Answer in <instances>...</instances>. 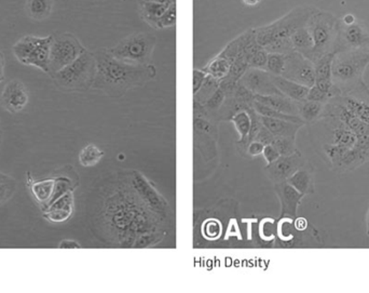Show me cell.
Masks as SVG:
<instances>
[{
    "mask_svg": "<svg viewBox=\"0 0 369 293\" xmlns=\"http://www.w3.org/2000/svg\"><path fill=\"white\" fill-rule=\"evenodd\" d=\"M368 65L369 47L336 51L331 65V75L333 83L339 94L345 93L363 83Z\"/></svg>",
    "mask_w": 369,
    "mask_h": 293,
    "instance_id": "3957f363",
    "label": "cell"
},
{
    "mask_svg": "<svg viewBox=\"0 0 369 293\" xmlns=\"http://www.w3.org/2000/svg\"><path fill=\"white\" fill-rule=\"evenodd\" d=\"M1 142H3V128H1V119H0V146H1Z\"/></svg>",
    "mask_w": 369,
    "mask_h": 293,
    "instance_id": "7dc6e473",
    "label": "cell"
},
{
    "mask_svg": "<svg viewBox=\"0 0 369 293\" xmlns=\"http://www.w3.org/2000/svg\"><path fill=\"white\" fill-rule=\"evenodd\" d=\"M366 234L369 236V208L366 215Z\"/></svg>",
    "mask_w": 369,
    "mask_h": 293,
    "instance_id": "bcb514c9",
    "label": "cell"
},
{
    "mask_svg": "<svg viewBox=\"0 0 369 293\" xmlns=\"http://www.w3.org/2000/svg\"><path fill=\"white\" fill-rule=\"evenodd\" d=\"M264 49L268 53L284 54V56L295 51L291 38L276 39V41H272L269 45L266 46Z\"/></svg>",
    "mask_w": 369,
    "mask_h": 293,
    "instance_id": "e575fe53",
    "label": "cell"
},
{
    "mask_svg": "<svg viewBox=\"0 0 369 293\" xmlns=\"http://www.w3.org/2000/svg\"><path fill=\"white\" fill-rule=\"evenodd\" d=\"M241 85L244 86L255 96H270V94H280L278 88L272 81L271 74L265 70L249 68L239 81Z\"/></svg>",
    "mask_w": 369,
    "mask_h": 293,
    "instance_id": "5bb4252c",
    "label": "cell"
},
{
    "mask_svg": "<svg viewBox=\"0 0 369 293\" xmlns=\"http://www.w3.org/2000/svg\"><path fill=\"white\" fill-rule=\"evenodd\" d=\"M242 3L247 7H255L261 3V0H242Z\"/></svg>",
    "mask_w": 369,
    "mask_h": 293,
    "instance_id": "f6af8a7d",
    "label": "cell"
},
{
    "mask_svg": "<svg viewBox=\"0 0 369 293\" xmlns=\"http://www.w3.org/2000/svg\"><path fill=\"white\" fill-rule=\"evenodd\" d=\"M232 62L229 58H225L222 54L218 53L215 58H212L207 66L203 68L205 73L209 76L214 77L218 81H223L232 68Z\"/></svg>",
    "mask_w": 369,
    "mask_h": 293,
    "instance_id": "484cf974",
    "label": "cell"
},
{
    "mask_svg": "<svg viewBox=\"0 0 369 293\" xmlns=\"http://www.w3.org/2000/svg\"><path fill=\"white\" fill-rule=\"evenodd\" d=\"M218 88H219V81L214 78V77L207 75L200 89L198 90L197 93L194 94V102H197V103L201 104V106H204L207 100L215 93Z\"/></svg>",
    "mask_w": 369,
    "mask_h": 293,
    "instance_id": "4dcf8cb0",
    "label": "cell"
},
{
    "mask_svg": "<svg viewBox=\"0 0 369 293\" xmlns=\"http://www.w3.org/2000/svg\"><path fill=\"white\" fill-rule=\"evenodd\" d=\"M104 152L94 144H88L79 154V161L83 167H94L102 160Z\"/></svg>",
    "mask_w": 369,
    "mask_h": 293,
    "instance_id": "f1b7e54d",
    "label": "cell"
},
{
    "mask_svg": "<svg viewBox=\"0 0 369 293\" xmlns=\"http://www.w3.org/2000/svg\"><path fill=\"white\" fill-rule=\"evenodd\" d=\"M268 52L264 48L258 50L251 60H249V68H257V70H266L267 65Z\"/></svg>",
    "mask_w": 369,
    "mask_h": 293,
    "instance_id": "8d00e7d4",
    "label": "cell"
},
{
    "mask_svg": "<svg viewBox=\"0 0 369 293\" xmlns=\"http://www.w3.org/2000/svg\"><path fill=\"white\" fill-rule=\"evenodd\" d=\"M282 77L311 88L316 83L314 63L299 52H291L285 56V66Z\"/></svg>",
    "mask_w": 369,
    "mask_h": 293,
    "instance_id": "8fae6325",
    "label": "cell"
},
{
    "mask_svg": "<svg viewBox=\"0 0 369 293\" xmlns=\"http://www.w3.org/2000/svg\"><path fill=\"white\" fill-rule=\"evenodd\" d=\"M318 123L324 135L323 154L335 173H350L369 160V142L360 139L341 119L322 117Z\"/></svg>",
    "mask_w": 369,
    "mask_h": 293,
    "instance_id": "6da1fadb",
    "label": "cell"
},
{
    "mask_svg": "<svg viewBox=\"0 0 369 293\" xmlns=\"http://www.w3.org/2000/svg\"><path fill=\"white\" fill-rule=\"evenodd\" d=\"M52 6V0H28L26 4L27 14L33 20H46L51 14Z\"/></svg>",
    "mask_w": 369,
    "mask_h": 293,
    "instance_id": "4316f807",
    "label": "cell"
},
{
    "mask_svg": "<svg viewBox=\"0 0 369 293\" xmlns=\"http://www.w3.org/2000/svg\"><path fill=\"white\" fill-rule=\"evenodd\" d=\"M255 101L265 104L274 110L284 114L298 116V102L289 99L284 94H270V96H255ZM299 117V116H298Z\"/></svg>",
    "mask_w": 369,
    "mask_h": 293,
    "instance_id": "ac0fdd59",
    "label": "cell"
},
{
    "mask_svg": "<svg viewBox=\"0 0 369 293\" xmlns=\"http://www.w3.org/2000/svg\"><path fill=\"white\" fill-rule=\"evenodd\" d=\"M337 99L348 108L354 116L369 125V88L365 81L349 91L337 96Z\"/></svg>",
    "mask_w": 369,
    "mask_h": 293,
    "instance_id": "4fadbf2b",
    "label": "cell"
},
{
    "mask_svg": "<svg viewBox=\"0 0 369 293\" xmlns=\"http://www.w3.org/2000/svg\"><path fill=\"white\" fill-rule=\"evenodd\" d=\"M156 43L154 35L140 31L129 35L108 50L113 56L128 64L150 65Z\"/></svg>",
    "mask_w": 369,
    "mask_h": 293,
    "instance_id": "52a82bcc",
    "label": "cell"
},
{
    "mask_svg": "<svg viewBox=\"0 0 369 293\" xmlns=\"http://www.w3.org/2000/svg\"><path fill=\"white\" fill-rule=\"evenodd\" d=\"M264 148H265V145L261 143V142L251 141V143L247 145L246 152L247 154L251 155V156H259V155L263 154Z\"/></svg>",
    "mask_w": 369,
    "mask_h": 293,
    "instance_id": "b9f144b4",
    "label": "cell"
},
{
    "mask_svg": "<svg viewBox=\"0 0 369 293\" xmlns=\"http://www.w3.org/2000/svg\"><path fill=\"white\" fill-rule=\"evenodd\" d=\"M285 66L284 54L268 53L267 65L266 70L274 76H282Z\"/></svg>",
    "mask_w": 369,
    "mask_h": 293,
    "instance_id": "d6a6232c",
    "label": "cell"
},
{
    "mask_svg": "<svg viewBox=\"0 0 369 293\" xmlns=\"http://www.w3.org/2000/svg\"><path fill=\"white\" fill-rule=\"evenodd\" d=\"M60 249H79L81 248L80 245L75 240H64L58 245Z\"/></svg>",
    "mask_w": 369,
    "mask_h": 293,
    "instance_id": "7bdbcfd3",
    "label": "cell"
},
{
    "mask_svg": "<svg viewBox=\"0 0 369 293\" xmlns=\"http://www.w3.org/2000/svg\"><path fill=\"white\" fill-rule=\"evenodd\" d=\"M272 81L276 87L278 88L281 93L286 96L289 99L296 102H303L307 100L309 88L295 81H289L282 76H274L271 75Z\"/></svg>",
    "mask_w": 369,
    "mask_h": 293,
    "instance_id": "ffe728a7",
    "label": "cell"
},
{
    "mask_svg": "<svg viewBox=\"0 0 369 293\" xmlns=\"http://www.w3.org/2000/svg\"><path fill=\"white\" fill-rule=\"evenodd\" d=\"M286 182L291 184L295 190H298L303 196L313 194L314 190H316L313 173H312L309 164L297 170Z\"/></svg>",
    "mask_w": 369,
    "mask_h": 293,
    "instance_id": "44dd1931",
    "label": "cell"
},
{
    "mask_svg": "<svg viewBox=\"0 0 369 293\" xmlns=\"http://www.w3.org/2000/svg\"><path fill=\"white\" fill-rule=\"evenodd\" d=\"M272 145L278 150L281 156H289L298 150H297L296 139H291V138H274Z\"/></svg>",
    "mask_w": 369,
    "mask_h": 293,
    "instance_id": "836d02e7",
    "label": "cell"
},
{
    "mask_svg": "<svg viewBox=\"0 0 369 293\" xmlns=\"http://www.w3.org/2000/svg\"><path fill=\"white\" fill-rule=\"evenodd\" d=\"M240 135V141L238 144H242L243 148H246L247 137H249V130H251V116L247 110H241L237 113L232 120Z\"/></svg>",
    "mask_w": 369,
    "mask_h": 293,
    "instance_id": "83f0119b",
    "label": "cell"
},
{
    "mask_svg": "<svg viewBox=\"0 0 369 293\" xmlns=\"http://www.w3.org/2000/svg\"><path fill=\"white\" fill-rule=\"evenodd\" d=\"M253 108L256 110V113H257L258 115H261V116L283 119V120L303 123V125H305V123L301 120V117L284 114V113L279 112V110H274V108H269V106H265V104L259 103V102L257 101L254 102Z\"/></svg>",
    "mask_w": 369,
    "mask_h": 293,
    "instance_id": "f546056e",
    "label": "cell"
},
{
    "mask_svg": "<svg viewBox=\"0 0 369 293\" xmlns=\"http://www.w3.org/2000/svg\"><path fill=\"white\" fill-rule=\"evenodd\" d=\"M316 9V8L312 6H301L293 8L289 14L270 24L255 27L254 33L256 41L261 47L265 48L276 39L291 38V35L297 29L308 24L310 16Z\"/></svg>",
    "mask_w": 369,
    "mask_h": 293,
    "instance_id": "5b68a950",
    "label": "cell"
},
{
    "mask_svg": "<svg viewBox=\"0 0 369 293\" xmlns=\"http://www.w3.org/2000/svg\"><path fill=\"white\" fill-rule=\"evenodd\" d=\"M73 212V190L65 192L58 200H54L45 210L43 217L53 223H62L67 221Z\"/></svg>",
    "mask_w": 369,
    "mask_h": 293,
    "instance_id": "e0dca14e",
    "label": "cell"
},
{
    "mask_svg": "<svg viewBox=\"0 0 369 293\" xmlns=\"http://www.w3.org/2000/svg\"><path fill=\"white\" fill-rule=\"evenodd\" d=\"M308 163L299 150L289 156H280L272 164L267 165L265 168L266 175L270 181L274 184L287 181L293 173L303 167L307 166Z\"/></svg>",
    "mask_w": 369,
    "mask_h": 293,
    "instance_id": "7c38bea8",
    "label": "cell"
},
{
    "mask_svg": "<svg viewBox=\"0 0 369 293\" xmlns=\"http://www.w3.org/2000/svg\"><path fill=\"white\" fill-rule=\"evenodd\" d=\"M369 47V26L347 14L341 19L336 51Z\"/></svg>",
    "mask_w": 369,
    "mask_h": 293,
    "instance_id": "30bf717a",
    "label": "cell"
},
{
    "mask_svg": "<svg viewBox=\"0 0 369 293\" xmlns=\"http://www.w3.org/2000/svg\"><path fill=\"white\" fill-rule=\"evenodd\" d=\"M51 43L52 36L38 37L27 35L14 43L12 51L19 62L28 66H35L49 74Z\"/></svg>",
    "mask_w": 369,
    "mask_h": 293,
    "instance_id": "ba28073f",
    "label": "cell"
},
{
    "mask_svg": "<svg viewBox=\"0 0 369 293\" xmlns=\"http://www.w3.org/2000/svg\"><path fill=\"white\" fill-rule=\"evenodd\" d=\"M274 190L280 200L281 217L296 219L298 217L299 206L305 196L286 181L274 184Z\"/></svg>",
    "mask_w": 369,
    "mask_h": 293,
    "instance_id": "2e32d148",
    "label": "cell"
},
{
    "mask_svg": "<svg viewBox=\"0 0 369 293\" xmlns=\"http://www.w3.org/2000/svg\"><path fill=\"white\" fill-rule=\"evenodd\" d=\"M93 54L96 75L92 88L112 98H120L130 90L142 87L156 77L154 65L128 64L113 56L108 48H100Z\"/></svg>",
    "mask_w": 369,
    "mask_h": 293,
    "instance_id": "7a4b0ae2",
    "label": "cell"
},
{
    "mask_svg": "<svg viewBox=\"0 0 369 293\" xmlns=\"http://www.w3.org/2000/svg\"><path fill=\"white\" fill-rule=\"evenodd\" d=\"M324 106L325 104L320 102L310 101V100L298 102V116L305 125H314L320 120Z\"/></svg>",
    "mask_w": 369,
    "mask_h": 293,
    "instance_id": "d4e9b609",
    "label": "cell"
},
{
    "mask_svg": "<svg viewBox=\"0 0 369 293\" xmlns=\"http://www.w3.org/2000/svg\"><path fill=\"white\" fill-rule=\"evenodd\" d=\"M291 41L293 43V50L303 54L306 58H309L313 49V38L307 25L297 29L291 36Z\"/></svg>",
    "mask_w": 369,
    "mask_h": 293,
    "instance_id": "603a6c76",
    "label": "cell"
},
{
    "mask_svg": "<svg viewBox=\"0 0 369 293\" xmlns=\"http://www.w3.org/2000/svg\"><path fill=\"white\" fill-rule=\"evenodd\" d=\"M274 138L276 137L263 125V127L259 130V133H257L254 141L261 142L264 145H269V144H272V142H274Z\"/></svg>",
    "mask_w": 369,
    "mask_h": 293,
    "instance_id": "f35d334b",
    "label": "cell"
},
{
    "mask_svg": "<svg viewBox=\"0 0 369 293\" xmlns=\"http://www.w3.org/2000/svg\"><path fill=\"white\" fill-rule=\"evenodd\" d=\"M207 74L203 70H194V94L198 92L200 89L202 83H204L205 78H207Z\"/></svg>",
    "mask_w": 369,
    "mask_h": 293,
    "instance_id": "60d3db41",
    "label": "cell"
},
{
    "mask_svg": "<svg viewBox=\"0 0 369 293\" xmlns=\"http://www.w3.org/2000/svg\"><path fill=\"white\" fill-rule=\"evenodd\" d=\"M261 117V123L276 138H291L296 139L297 133L303 127V123H291L283 119Z\"/></svg>",
    "mask_w": 369,
    "mask_h": 293,
    "instance_id": "d6986e66",
    "label": "cell"
},
{
    "mask_svg": "<svg viewBox=\"0 0 369 293\" xmlns=\"http://www.w3.org/2000/svg\"><path fill=\"white\" fill-rule=\"evenodd\" d=\"M56 179L43 180V181L33 182L31 192L35 196L36 200L47 209L51 204L53 198L54 190H56Z\"/></svg>",
    "mask_w": 369,
    "mask_h": 293,
    "instance_id": "7402d4cb",
    "label": "cell"
},
{
    "mask_svg": "<svg viewBox=\"0 0 369 293\" xmlns=\"http://www.w3.org/2000/svg\"><path fill=\"white\" fill-rule=\"evenodd\" d=\"M169 7V5L158 3V1H154V0H145V1H142L140 11H142V19L150 26L157 29L159 20H160L161 16L165 14V12L167 11Z\"/></svg>",
    "mask_w": 369,
    "mask_h": 293,
    "instance_id": "cb8c5ba5",
    "label": "cell"
},
{
    "mask_svg": "<svg viewBox=\"0 0 369 293\" xmlns=\"http://www.w3.org/2000/svg\"><path fill=\"white\" fill-rule=\"evenodd\" d=\"M5 56L3 52L0 51V83L5 81Z\"/></svg>",
    "mask_w": 369,
    "mask_h": 293,
    "instance_id": "ee69618b",
    "label": "cell"
},
{
    "mask_svg": "<svg viewBox=\"0 0 369 293\" xmlns=\"http://www.w3.org/2000/svg\"><path fill=\"white\" fill-rule=\"evenodd\" d=\"M16 190V180L0 171V207L11 200Z\"/></svg>",
    "mask_w": 369,
    "mask_h": 293,
    "instance_id": "1f68e13d",
    "label": "cell"
},
{
    "mask_svg": "<svg viewBox=\"0 0 369 293\" xmlns=\"http://www.w3.org/2000/svg\"><path fill=\"white\" fill-rule=\"evenodd\" d=\"M96 75V60L93 52L85 50L66 68L52 74L54 83L67 91H87L93 86Z\"/></svg>",
    "mask_w": 369,
    "mask_h": 293,
    "instance_id": "8992f818",
    "label": "cell"
},
{
    "mask_svg": "<svg viewBox=\"0 0 369 293\" xmlns=\"http://www.w3.org/2000/svg\"><path fill=\"white\" fill-rule=\"evenodd\" d=\"M85 51V48L75 35L63 33L52 36L50 47L49 74L52 75L66 68Z\"/></svg>",
    "mask_w": 369,
    "mask_h": 293,
    "instance_id": "9c48e42d",
    "label": "cell"
},
{
    "mask_svg": "<svg viewBox=\"0 0 369 293\" xmlns=\"http://www.w3.org/2000/svg\"><path fill=\"white\" fill-rule=\"evenodd\" d=\"M331 99V96L329 94L325 93V92L321 91L316 86H312L309 88V92H308L307 100L314 102H320V103L326 104L329 100Z\"/></svg>",
    "mask_w": 369,
    "mask_h": 293,
    "instance_id": "74e56055",
    "label": "cell"
},
{
    "mask_svg": "<svg viewBox=\"0 0 369 293\" xmlns=\"http://www.w3.org/2000/svg\"><path fill=\"white\" fill-rule=\"evenodd\" d=\"M341 19L325 10H314L308 21V29L313 38V49L309 60H316L329 52L336 51Z\"/></svg>",
    "mask_w": 369,
    "mask_h": 293,
    "instance_id": "277c9868",
    "label": "cell"
},
{
    "mask_svg": "<svg viewBox=\"0 0 369 293\" xmlns=\"http://www.w3.org/2000/svg\"><path fill=\"white\" fill-rule=\"evenodd\" d=\"M177 22V5L176 3L170 5L167 11L165 12L160 20H159L157 29H167V27H174Z\"/></svg>",
    "mask_w": 369,
    "mask_h": 293,
    "instance_id": "d590c367",
    "label": "cell"
},
{
    "mask_svg": "<svg viewBox=\"0 0 369 293\" xmlns=\"http://www.w3.org/2000/svg\"><path fill=\"white\" fill-rule=\"evenodd\" d=\"M28 99V91L24 83L14 79V81H9L4 89L0 102L6 110L11 114H16V113L22 112L26 108Z\"/></svg>",
    "mask_w": 369,
    "mask_h": 293,
    "instance_id": "9a60e30c",
    "label": "cell"
},
{
    "mask_svg": "<svg viewBox=\"0 0 369 293\" xmlns=\"http://www.w3.org/2000/svg\"><path fill=\"white\" fill-rule=\"evenodd\" d=\"M264 158L267 161V165L272 164L274 161H276L279 157L281 156L280 153L278 152L276 148H274L272 144H269V145H265V148H264L263 152Z\"/></svg>",
    "mask_w": 369,
    "mask_h": 293,
    "instance_id": "ab89813d",
    "label": "cell"
}]
</instances>
